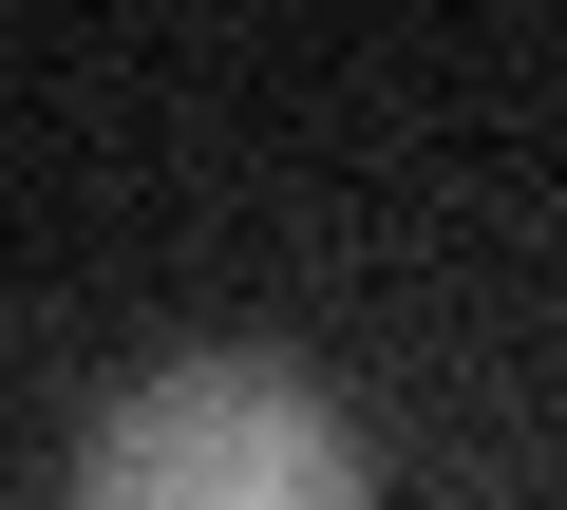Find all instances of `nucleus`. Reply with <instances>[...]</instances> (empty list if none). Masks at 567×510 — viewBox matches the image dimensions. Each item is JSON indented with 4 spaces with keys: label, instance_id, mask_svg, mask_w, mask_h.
Masks as SVG:
<instances>
[{
    "label": "nucleus",
    "instance_id": "obj_1",
    "mask_svg": "<svg viewBox=\"0 0 567 510\" xmlns=\"http://www.w3.org/2000/svg\"><path fill=\"white\" fill-rule=\"evenodd\" d=\"M76 510H360V454L284 360H171L95 416Z\"/></svg>",
    "mask_w": 567,
    "mask_h": 510
}]
</instances>
